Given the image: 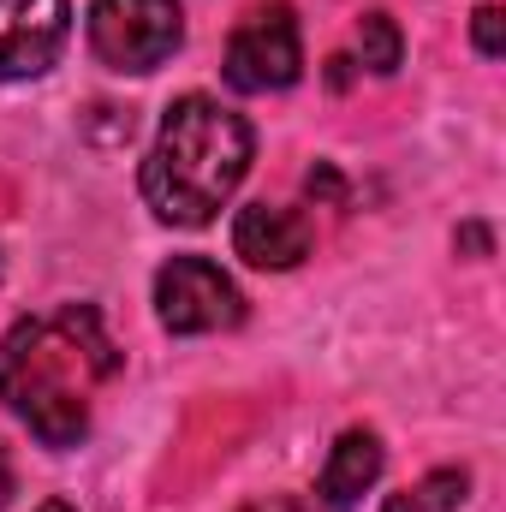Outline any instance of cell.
I'll list each match as a JSON object with an SVG mask.
<instances>
[{
    "label": "cell",
    "instance_id": "9c48e42d",
    "mask_svg": "<svg viewBox=\"0 0 506 512\" xmlns=\"http://www.w3.org/2000/svg\"><path fill=\"white\" fill-rule=\"evenodd\" d=\"M358 60H364L376 78H393V72L405 66V36H399V24H393L387 12H364V18H358Z\"/></svg>",
    "mask_w": 506,
    "mask_h": 512
},
{
    "label": "cell",
    "instance_id": "7a4b0ae2",
    "mask_svg": "<svg viewBox=\"0 0 506 512\" xmlns=\"http://www.w3.org/2000/svg\"><path fill=\"white\" fill-rule=\"evenodd\" d=\"M256 131L215 96H179L143 155V203L161 227H209L245 185Z\"/></svg>",
    "mask_w": 506,
    "mask_h": 512
},
{
    "label": "cell",
    "instance_id": "277c9868",
    "mask_svg": "<svg viewBox=\"0 0 506 512\" xmlns=\"http://www.w3.org/2000/svg\"><path fill=\"white\" fill-rule=\"evenodd\" d=\"M227 84L239 96H268V90H292L304 78V42H298V12L286 0H268L239 18V30L227 36V60H221Z\"/></svg>",
    "mask_w": 506,
    "mask_h": 512
},
{
    "label": "cell",
    "instance_id": "52a82bcc",
    "mask_svg": "<svg viewBox=\"0 0 506 512\" xmlns=\"http://www.w3.org/2000/svg\"><path fill=\"white\" fill-rule=\"evenodd\" d=\"M316 245L310 233V215L304 209H286V203H245L233 215V256H245L251 268H298Z\"/></svg>",
    "mask_w": 506,
    "mask_h": 512
},
{
    "label": "cell",
    "instance_id": "8992f818",
    "mask_svg": "<svg viewBox=\"0 0 506 512\" xmlns=\"http://www.w3.org/2000/svg\"><path fill=\"white\" fill-rule=\"evenodd\" d=\"M72 36V0H0V84L42 78Z\"/></svg>",
    "mask_w": 506,
    "mask_h": 512
},
{
    "label": "cell",
    "instance_id": "7c38bea8",
    "mask_svg": "<svg viewBox=\"0 0 506 512\" xmlns=\"http://www.w3.org/2000/svg\"><path fill=\"white\" fill-rule=\"evenodd\" d=\"M304 191H310L316 203H346V179H340V173H334L328 161H316V167H310V179H304Z\"/></svg>",
    "mask_w": 506,
    "mask_h": 512
},
{
    "label": "cell",
    "instance_id": "9a60e30c",
    "mask_svg": "<svg viewBox=\"0 0 506 512\" xmlns=\"http://www.w3.org/2000/svg\"><path fill=\"white\" fill-rule=\"evenodd\" d=\"M352 66H358L352 54H334V60H328V84H334V90H346V84H352Z\"/></svg>",
    "mask_w": 506,
    "mask_h": 512
},
{
    "label": "cell",
    "instance_id": "30bf717a",
    "mask_svg": "<svg viewBox=\"0 0 506 512\" xmlns=\"http://www.w3.org/2000/svg\"><path fill=\"white\" fill-rule=\"evenodd\" d=\"M465 489H471V471H453V465H441V471H429L417 489H405L411 495V512H459L465 507Z\"/></svg>",
    "mask_w": 506,
    "mask_h": 512
},
{
    "label": "cell",
    "instance_id": "e0dca14e",
    "mask_svg": "<svg viewBox=\"0 0 506 512\" xmlns=\"http://www.w3.org/2000/svg\"><path fill=\"white\" fill-rule=\"evenodd\" d=\"M381 512H411V495H405V489H399V495H387V501H381Z\"/></svg>",
    "mask_w": 506,
    "mask_h": 512
},
{
    "label": "cell",
    "instance_id": "5bb4252c",
    "mask_svg": "<svg viewBox=\"0 0 506 512\" xmlns=\"http://www.w3.org/2000/svg\"><path fill=\"white\" fill-rule=\"evenodd\" d=\"M239 512H310L298 495H256V501H245Z\"/></svg>",
    "mask_w": 506,
    "mask_h": 512
},
{
    "label": "cell",
    "instance_id": "2e32d148",
    "mask_svg": "<svg viewBox=\"0 0 506 512\" xmlns=\"http://www.w3.org/2000/svg\"><path fill=\"white\" fill-rule=\"evenodd\" d=\"M12 501V459H6V441H0V507Z\"/></svg>",
    "mask_w": 506,
    "mask_h": 512
},
{
    "label": "cell",
    "instance_id": "ba28073f",
    "mask_svg": "<svg viewBox=\"0 0 506 512\" xmlns=\"http://www.w3.org/2000/svg\"><path fill=\"white\" fill-rule=\"evenodd\" d=\"M381 465H387V447H381L376 429H346L328 447V465L316 477V501L328 512H352L381 483Z\"/></svg>",
    "mask_w": 506,
    "mask_h": 512
},
{
    "label": "cell",
    "instance_id": "4fadbf2b",
    "mask_svg": "<svg viewBox=\"0 0 506 512\" xmlns=\"http://www.w3.org/2000/svg\"><path fill=\"white\" fill-rule=\"evenodd\" d=\"M453 245H459V251H471V256H489V251H495V239H489V227H483V221H465V227L453 233Z\"/></svg>",
    "mask_w": 506,
    "mask_h": 512
},
{
    "label": "cell",
    "instance_id": "8fae6325",
    "mask_svg": "<svg viewBox=\"0 0 506 512\" xmlns=\"http://www.w3.org/2000/svg\"><path fill=\"white\" fill-rule=\"evenodd\" d=\"M471 48H477L483 60H501L506 54V12L501 6H477V18H471Z\"/></svg>",
    "mask_w": 506,
    "mask_h": 512
},
{
    "label": "cell",
    "instance_id": "3957f363",
    "mask_svg": "<svg viewBox=\"0 0 506 512\" xmlns=\"http://www.w3.org/2000/svg\"><path fill=\"white\" fill-rule=\"evenodd\" d=\"M90 54L108 72H155L185 42V6L179 0H90Z\"/></svg>",
    "mask_w": 506,
    "mask_h": 512
},
{
    "label": "cell",
    "instance_id": "ac0fdd59",
    "mask_svg": "<svg viewBox=\"0 0 506 512\" xmlns=\"http://www.w3.org/2000/svg\"><path fill=\"white\" fill-rule=\"evenodd\" d=\"M36 512H78V507H72L66 495H54V501H42V507H36Z\"/></svg>",
    "mask_w": 506,
    "mask_h": 512
},
{
    "label": "cell",
    "instance_id": "5b68a950",
    "mask_svg": "<svg viewBox=\"0 0 506 512\" xmlns=\"http://www.w3.org/2000/svg\"><path fill=\"white\" fill-rule=\"evenodd\" d=\"M155 316L167 334H221L245 322V292L209 256H173L155 268Z\"/></svg>",
    "mask_w": 506,
    "mask_h": 512
},
{
    "label": "cell",
    "instance_id": "6da1fadb",
    "mask_svg": "<svg viewBox=\"0 0 506 512\" xmlns=\"http://www.w3.org/2000/svg\"><path fill=\"white\" fill-rule=\"evenodd\" d=\"M120 346L96 304H54L0 334V405L54 453L90 435L96 393L120 376Z\"/></svg>",
    "mask_w": 506,
    "mask_h": 512
}]
</instances>
